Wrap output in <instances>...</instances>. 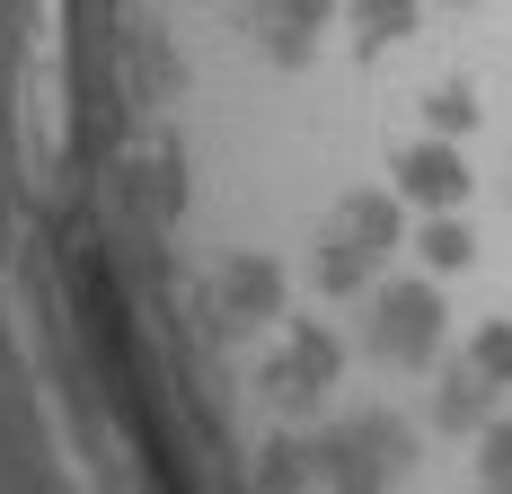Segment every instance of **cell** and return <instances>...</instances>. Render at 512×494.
<instances>
[{"label": "cell", "mask_w": 512, "mask_h": 494, "mask_svg": "<svg viewBox=\"0 0 512 494\" xmlns=\"http://www.w3.org/2000/svg\"><path fill=\"white\" fill-rule=\"evenodd\" d=\"M468 36H477V53H486V71L512 89V0H460Z\"/></svg>", "instance_id": "cell-1"}]
</instances>
